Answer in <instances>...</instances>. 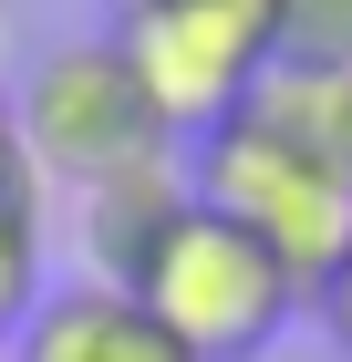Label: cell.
I'll return each instance as SVG.
<instances>
[{
  "label": "cell",
  "instance_id": "cell-1",
  "mask_svg": "<svg viewBox=\"0 0 352 362\" xmlns=\"http://www.w3.org/2000/svg\"><path fill=\"white\" fill-rule=\"evenodd\" d=\"M187 187L197 207L239 218L300 290H322V269L352 249V166L322 135V73L280 62L228 124L187 135Z\"/></svg>",
  "mask_w": 352,
  "mask_h": 362
},
{
  "label": "cell",
  "instance_id": "cell-2",
  "mask_svg": "<svg viewBox=\"0 0 352 362\" xmlns=\"http://www.w3.org/2000/svg\"><path fill=\"white\" fill-rule=\"evenodd\" d=\"M135 300L156 310L166 332L187 341L197 362H259V352H280L290 341V321H300V290L290 269H280L259 238H249L239 218H217V207H187L176 218V238L156 249V269L135 279Z\"/></svg>",
  "mask_w": 352,
  "mask_h": 362
},
{
  "label": "cell",
  "instance_id": "cell-3",
  "mask_svg": "<svg viewBox=\"0 0 352 362\" xmlns=\"http://www.w3.org/2000/svg\"><path fill=\"white\" fill-rule=\"evenodd\" d=\"M21 104V145H31V187H104V176H135L156 156H187L176 124L156 114V93L135 83V62L114 42H62V52L31 62V83L11 93Z\"/></svg>",
  "mask_w": 352,
  "mask_h": 362
},
{
  "label": "cell",
  "instance_id": "cell-4",
  "mask_svg": "<svg viewBox=\"0 0 352 362\" xmlns=\"http://www.w3.org/2000/svg\"><path fill=\"white\" fill-rule=\"evenodd\" d=\"M114 52L135 62V83L156 93V114L187 145L280 73V11L270 0H125Z\"/></svg>",
  "mask_w": 352,
  "mask_h": 362
},
{
  "label": "cell",
  "instance_id": "cell-5",
  "mask_svg": "<svg viewBox=\"0 0 352 362\" xmlns=\"http://www.w3.org/2000/svg\"><path fill=\"white\" fill-rule=\"evenodd\" d=\"M11 362H197V352L166 332L135 290L62 279V290H42V310H31L21 332H11Z\"/></svg>",
  "mask_w": 352,
  "mask_h": 362
},
{
  "label": "cell",
  "instance_id": "cell-6",
  "mask_svg": "<svg viewBox=\"0 0 352 362\" xmlns=\"http://www.w3.org/2000/svg\"><path fill=\"white\" fill-rule=\"evenodd\" d=\"M187 207H197L187 156H156V166H135V176H104V187H83V259H93L83 279H114V290H135V279L156 269V249L176 238V218H187Z\"/></svg>",
  "mask_w": 352,
  "mask_h": 362
},
{
  "label": "cell",
  "instance_id": "cell-7",
  "mask_svg": "<svg viewBox=\"0 0 352 362\" xmlns=\"http://www.w3.org/2000/svg\"><path fill=\"white\" fill-rule=\"evenodd\" d=\"M42 310V207L31 197H0V352Z\"/></svg>",
  "mask_w": 352,
  "mask_h": 362
},
{
  "label": "cell",
  "instance_id": "cell-8",
  "mask_svg": "<svg viewBox=\"0 0 352 362\" xmlns=\"http://www.w3.org/2000/svg\"><path fill=\"white\" fill-rule=\"evenodd\" d=\"M280 11V62L290 73H342L352 62V0H270Z\"/></svg>",
  "mask_w": 352,
  "mask_h": 362
},
{
  "label": "cell",
  "instance_id": "cell-9",
  "mask_svg": "<svg viewBox=\"0 0 352 362\" xmlns=\"http://www.w3.org/2000/svg\"><path fill=\"white\" fill-rule=\"evenodd\" d=\"M311 310H322V341H331V362H352V249H342V259L322 269Z\"/></svg>",
  "mask_w": 352,
  "mask_h": 362
},
{
  "label": "cell",
  "instance_id": "cell-10",
  "mask_svg": "<svg viewBox=\"0 0 352 362\" xmlns=\"http://www.w3.org/2000/svg\"><path fill=\"white\" fill-rule=\"evenodd\" d=\"M0 197H31V145H21V104L0 83Z\"/></svg>",
  "mask_w": 352,
  "mask_h": 362
},
{
  "label": "cell",
  "instance_id": "cell-11",
  "mask_svg": "<svg viewBox=\"0 0 352 362\" xmlns=\"http://www.w3.org/2000/svg\"><path fill=\"white\" fill-rule=\"evenodd\" d=\"M322 135H331V156L352 166V62H342V73H322Z\"/></svg>",
  "mask_w": 352,
  "mask_h": 362
},
{
  "label": "cell",
  "instance_id": "cell-12",
  "mask_svg": "<svg viewBox=\"0 0 352 362\" xmlns=\"http://www.w3.org/2000/svg\"><path fill=\"white\" fill-rule=\"evenodd\" d=\"M259 362H331V352H290V341H280V352H259Z\"/></svg>",
  "mask_w": 352,
  "mask_h": 362
},
{
  "label": "cell",
  "instance_id": "cell-13",
  "mask_svg": "<svg viewBox=\"0 0 352 362\" xmlns=\"http://www.w3.org/2000/svg\"><path fill=\"white\" fill-rule=\"evenodd\" d=\"M0 62H11V0H0Z\"/></svg>",
  "mask_w": 352,
  "mask_h": 362
},
{
  "label": "cell",
  "instance_id": "cell-14",
  "mask_svg": "<svg viewBox=\"0 0 352 362\" xmlns=\"http://www.w3.org/2000/svg\"><path fill=\"white\" fill-rule=\"evenodd\" d=\"M0 362H11V352H0Z\"/></svg>",
  "mask_w": 352,
  "mask_h": 362
}]
</instances>
